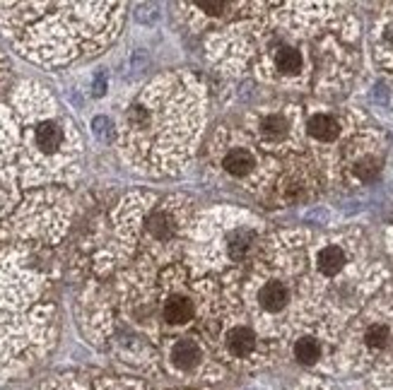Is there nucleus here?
I'll return each mask as SVG.
<instances>
[{
	"instance_id": "f257e3e1",
	"label": "nucleus",
	"mask_w": 393,
	"mask_h": 390,
	"mask_svg": "<svg viewBox=\"0 0 393 390\" xmlns=\"http://www.w3.org/2000/svg\"><path fill=\"white\" fill-rule=\"evenodd\" d=\"M200 133V94L190 77H159L130 104L121 145L135 164L157 173H178L188 164Z\"/></svg>"
},
{
	"instance_id": "f03ea898",
	"label": "nucleus",
	"mask_w": 393,
	"mask_h": 390,
	"mask_svg": "<svg viewBox=\"0 0 393 390\" xmlns=\"http://www.w3.org/2000/svg\"><path fill=\"white\" fill-rule=\"evenodd\" d=\"M20 121L25 123L22 135V183L44 185L65 181L80 157V137L73 121L58 111L56 101L37 85H27L15 99Z\"/></svg>"
},
{
	"instance_id": "7ed1b4c3",
	"label": "nucleus",
	"mask_w": 393,
	"mask_h": 390,
	"mask_svg": "<svg viewBox=\"0 0 393 390\" xmlns=\"http://www.w3.org/2000/svg\"><path fill=\"white\" fill-rule=\"evenodd\" d=\"M142 195H130L116 212V239L123 253L140 251L142 263L152 265H176L186 251L190 226H193V205L186 195H171L157 205H140Z\"/></svg>"
},
{
	"instance_id": "20e7f679",
	"label": "nucleus",
	"mask_w": 393,
	"mask_h": 390,
	"mask_svg": "<svg viewBox=\"0 0 393 390\" xmlns=\"http://www.w3.org/2000/svg\"><path fill=\"white\" fill-rule=\"evenodd\" d=\"M263 239H261L258 219L241 210H212L193 222L186 241L183 258L193 277L207 273L234 268L251 263L258 256Z\"/></svg>"
},
{
	"instance_id": "39448f33",
	"label": "nucleus",
	"mask_w": 393,
	"mask_h": 390,
	"mask_svg": "<svg viewBox=\"0 0 393 390\" xmlns=\"http://www.w3.org/2000/svg\"><path fill=\"white\" fill-rule=\"evenodd\" d=\"M266 154L244 128H220L210 142L212 166L246 190L263 188L270 178Z\"/></svg>"
},
{
	"instance_id": "423d86ee",
	"label": "nucleus",
	"mask_w": 393,
	"mask_h": 390,
	"mask_svg": "<svg viewBox=\"0 0 393 390\" xmlns=\"http://www.w3.org/2000/svg\"><path fill=\"white\" fill-rule=\"evenodd\" d=\"M186 273L181 265H169L159 277L157 311L164 328H188L200 316V297L195 285H186Z\"/></svg>"
},
{
	"instance_id": "0eeeda50",
	"label": "nucleus",
	"mask_w": 393,
	"mask_h": 390,
	"mask_svg": "<svg viewBox=\"0 0 393 390\" xmlns=\"http://www.w3.org/2000/svg\"><path fill=\"white\" fill-rule=\"evenodd\" d=\"M249 135L258 142L263 152L283 149L290 145L292 133H295V121L287 111H258L249 116V128H244Z\"/></svg>"
},
{
	"instance_id": "6e6552de",
	"label": "nucleus",
	"mask_w": 393,
	"mask_h": 390,
	"mask_svg": "<svg viewBox=\"0 0 393 390\" xmlns=\"http://www.w3.org/2000/svg\"><path fill=\"white\" fill-rule=\"evenodd\" d=\"M164 357H166L164 359L166 366L174 374L188 376L205 366L207 347L195 335H176V338H169V342H166Z\"/></svg>"
},
{
	"instance_id": "1a4fd4ad",
	"label": "nucleus",
	"mask_w": 393,
	"mask_h": 390,
	"mask_svg": "<svg viewBox=\"0 0 393 390\" xmlns=\"http://www.w3.org/2000/svg\"><path fill=\"white\" fill-rule=\"evenodd\" d=\"M304 53L300 46L290 44V41H275L270 49L266 51L263 61L256 63V73L263 75V70H273L278 77H297L304 70Z\"/></svg>"
},
{
	"instance_id": "9d476101",
	"label": "nucleus",
	"mask_w": 393,
	"mask_h": 390,
	"mask_svg": "<svg viewBox=\"0 0 393 390\" xmlns=\"http://www.w3.org/2000/svg\"><path fill=\"white\" fill-rule=\"evenodd\" d=\"M188 10H195L198 20H234V17L251 15L249 10L258 8L251 3H229V0H205V3H188Z\"/></svg>"
},
{
	"instance_id": "9b49d317",
	"label": "nucleus",
	"mask_w": 393,
	"mask_h": 390,
	"mask_svg": "<svg viewBox=\"0 0 393 390\" xmlns=\"http://www.w3.org/2000/svg\"><path fill=\"white\" fill-rule=\"evenodd\" d=\"M348 265V253L341 243H326L317 253V270L326 280H333Z\"/></svg>"
},
{
	"instance_id": "f8f14e48",
	"label": "nucleus",
	"mask_w": 393,
	"mask_h": 390,
	"mask_svg": "<svg viewBox=\"0 0 393 390\" xmlns=\"http://www.w3.org/2000/svg\"><path fill=\"white\" fill-rule=\"evenodd\" d=\"M307 133L317 142H336L341 137V121L331 113H314L307 121Z\"/></svg>"
},
{
	"instance_id": "ddd939ff",
	"label": "nucleus",
	"mask_w": 393,
	"mask_h": 390,
	"mask_svg": "<svg viewBox=\"0 0 393 390\" xmlns=\"http://www.w3.org/2000/svg\"><path fill=\"white\" fill-rule=\"evenodd\" d=\"M17 140H20V128L17 121L10 116V111H0V171L3 164H8L17 152Z\"/></svg>"
},
{
	"instance_id": "4468645a",
	"label": "nucleus",
	"mask_w": 393,
	"mask_h": 390,
	"mask_svg": "<svg viewBox=\"0 0 393 390\" xmlns=\"http://www.w3.org/2000/svg\"><path fill=\"white\" fill-rule=\"evenodd\" d=\"M15 178H17L15 169L0 171V219L8 217V214L13 212V207H15V200H17Z\"/></svg>"
},
{
	"instance_id": "2eb2a0df",
	"label": "nucleus",
	"mask_w": 393,
	"mask_h": 390,
	"mask_svg": "<svg viewBox=\"0 0 393 390\" xmlns=\"http://www.w3.org/2000/svg\"><path fill=\"white\" fill-rule=\"evenodd\" d=\"M292 352H295V359L300 364L312 366V364H317L319 359H321V354H324V347H321V342L314 338V335H302V338L295 342Z\"/></svg>"
},
{
	"instance_id": "dca6fc26",
	"label": "nucleus",
	"mask_w": 393,
	"mask_h": 390,
	"mask_svg": "<svg viewBox=\"0 0 393 390\" xmlns=\"http://www.w3.org/2000/svg\"><path fill=\"white\" fill-rule=\"evenodd\" d=\"M350 169H353L357 181L369 183V181H374V178L379 176V171H381V159L374 157V154H362V157H357V159L353 161V166H350Z\"/></svg>"
},
{
	"instance_id": "f3484780",
	"label": "nucleus",
	"mask_w": 393,
	"mask_h": 390,
	"mask_svg": "<svg viewBox=\"0 0 393 390\" xmlns=\"http://www.w3.org/2000/svg\"><path fill=\"white\" fill-rule=\"evenodd\" d=\"M362 340H365L367 350H374V352L384 350V347L389 345V340H391V328L386 326V323H372V326H367Z\"/></svg>"
},
{
	"instance_id": "a211bd4d",
	"label": "nucleus",
	"mask_w": 393,
	"mask_h": 390,
	"mask_svg": "<svg viewBox=\"0 0 393 390\" xmlns=\"http://www.w3.org/2000/svg\"><path fill=\"white\" fill-rule=\"evenodd\" d=\"M99 390H145V388L133 381H102Z\"/></svg>"
},
{
	"instance_id": "6ab92c4d",
	"label": "nucleus",
	"mask_w": 393,
	"mask_h": 390,
	"mask_svg": "<svg viewBox=\"0 0 393 390\" xmlns=\"http://www.w3.org/2000/svg\"><path fill=\"white\" fill-rule=\"evenodd\" d=\"M41 390H85V388H82L80 383H73V381H56V383L44 386Z\"/></svg>"
}]
</instances>
